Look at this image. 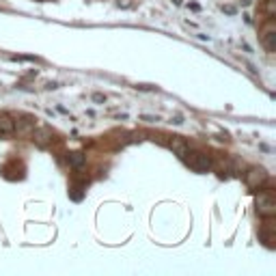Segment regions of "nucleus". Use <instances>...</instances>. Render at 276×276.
I'll use <instances>...</instances> for the list:
<instances>
[{
  "mask_svg": "<svg viewBox=\"0 0 276 276\" xmlns=\"http://www.w3.org/2000/svg\"><path fill=\"white\" fill-rule=\"evenodd\" d=\"M255 205H257V214L261 218H272L276 214V201H274V192L268 188L261 185L259 188V194L255 199Z\"/></svg>",
  "mask_w": 276,
  "mask_h": 276,
  "instance_id": "1",
  "label": "nucleus"
},
{
  "mask_svg": "<svg viewBox=\"0 0 276 276\" xmlns=\"http://www.w3.org/2000/svg\"><path fill=\"white\" fill-rule=\"evenodd\" d=\"M35 121H37V119H33V117H22L19 119V121L16 123V129H13V132H18V134H28V132H33L35 129Z\"/></svg>",
  "mask_w": 276,
  "mask_h": 276,
  "instance_id": "4",
  "label": "nucleus"
},
{
  "mask_svg": "<svg viewBox=\"0 0 276 276\" xmlns=\"http://www.w3.org/2000/svg\"><path fill=\"white\" fill-rule=\"evenodd\" d=\"M33 136H35V140H37V143H39V145H41V147H43V145H48L50 140H52V136H54V134H52V129H48V128H41V129H33Z\"/></svg>",
  "mask_w": 276,
  "mask_h": 276,
  "instance_id": "9",
  "label": "nucleus"
},
{
  "mask_svg": "<svg viewBox=\"0 0 276 276\" xmlns=\"http://www.w3.org/2000/svg\"><path fill=\"white\" fill-rule=\"evenodd\" d=\"M184 160L194 173H209L212 170V158L203 151H185Z\"/></svg>",
  "mask_w": 276,
  "mask_h": 276,
  "instance_id": "2",
  "label": "nucleus"
},
{
  "mask_svg": "<svg viewBox=\"0 0 276 276\" xmlns=\"http://www.w3.org/2000/svg\"><path fill=\"white\" fill-rule=\"evenodd\" d=\"M140 119H143V121H147V123H158V121H160L158 114H155V117H153V114H143Z\"/></svg>",
  "mask_w": 276,
  "mask_h": 276,
  "instance_id": "10",
  "label": "nucleus"
},
{
  "mask_svg": "<svg viewBox=\"0 0 276 276\" xmlns=\"http://www.w3.org/2000/svg\"><path fill=\"white\" fill-rule=\"evenodd\" d=\"M93 102H97V104L106 102V95H102V93H93Z\"/></svg>",
  "mask_w": 276,
  "mask_h": 276,
  "instance_id": "12",
  "label": "nucleus"
},
{
  "mask_svg": "<svg viewBox=\"0 0 276 276\" xmlns=\"http://www.w3.org/2000/svg\"><path fill=\"white\" fill-rule=\"evenodd\" d=\"M46 89H48V91H56V89H58V82H48Z\"/></svg>",
  "mask_w": 276,
  "mask_h": 276,
  "instance_id": "13",
  "label": "nucleus"
},
{
  "mask_svg": "<svg viewBox=\"0 0 276 276\" xmlns=\"http://www.w3.org/2000/svg\"><path fill=\"white\" fill-rule=\"evenodd\" d=\"M138 91H155V87H151V84H136Z\"/></svg>",
  "mask_w": 276,
  "mask_h": 276,
  "instance_id": "11",
  "label": "nucleus"
},
{
  "mask_svg": "<svg viewBox=\"0 0 276 276\" xmlns=\"http://www.w3.org/2000/svg\"><path fill=\"white\" fill-rule=\"evenodd\" d=\"M268 177L270 175L265 173V168H261V166H253V168H248V173L244 175V179H246V185L248 188H261V185H265V182H268Z\"/></svg>",
  "mask_w": 276,
  "mask_h": 276,
  "instance_id": "3",
  "label": "nucleus"
},
{
  "mask_svg": "<svg viewBox=\"0 0 276 276\" xmlns=\"http://www.w3.org/2000/svg\"><path fill=\"white\" fill-rule=\"evenodd\" d=\"M13 129H16V121L9 114H0V136L13 134Z\"/></svg>",
  "mask_w": 276,
  "mask_h": 276,
  "instance_id": "7",
  "label": "nucleus"
},
{
  "mask_svg": "<svg viewBox=\"0 0 276 276\" xmlns=\"http://www.w3.org/2000/svg\"><path fill=\"white\" fill-rule=\"evenodd\" d=\"M170 123H175V125H182V123H184V119L177 114V117H173V121H170Z\"/></svg>",
  "mask_w": 276,
  "mask_h": 276,
  "instance_id": "14",
  "label": "nucleus"
},
{
  "mask_svg": "<svg viewBox=\"0 0 276 276\" xmlns=\"http://www.w3.org/2000/svg\"><path fill=\"white\" fill-rule=\"evenodd\" d=\"M67 164L72 168H76V170H80L84 166V164H87V155H84L82 151H74V153H69L67 155Z\"/></svg>",
  "mask_w": 276,
  "mask_h": 276,
  "instance_id": "6",
  "label": "nucleus"
},
{
  "mask_svg": "<svg viewBox=\"0 0 276 276\" xmlns=\"http://www.w3.org/2000/svg\"><path fill=\"white\" fill-rule=\"evenodd\" d=\"M168 147L173 149V153H177L179 158H184L185 151H188V143H185V140H184L182 136H173V138H170Z\"/></svg>",
  "mask_w": 276,
  "mask_h": 276,
  "instance_id": "5",
  "label": "nucleus"
},
{
  "mask_svg": "<svg viewBox=\"0 0 276 276\" xmlns=\"http://www.w3.org/2000/svg\"><path fill=\"white\" fill-rule=\"evenodd\" d=\"M222 9L229 13V16H233V13H235V9H233V7H222Z\"/></svg>",
  "mask_w": 276,
  "mask_h": 276,
  "instance_id": "15",
  "label": "nucleus"
},
{
  "mask_svg": "<svg viewBox=\"0 0 276 276\" xmlns=\"http://www.w3.org/2000/svg\"><path fill=\"white\" fill-rule=\"evenodd\" d=\"M261 43H263L265 52L272 54L274 50H276V33L274 31H265L263 35H261Z\"/></svg>",
  "mask_w": 276,
  "mask_h": 276,
  "instance_id": "8",
  "label": "nucleus"
}]
</instances>
